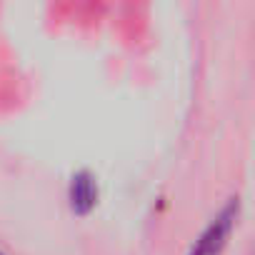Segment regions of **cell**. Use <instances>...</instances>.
<instances>
[{"label": "cell", "instance_id": "1", "mask_svg": "<svg viewBox=\"0 0 255 255\" xmlns=\"http://www.w3.org/2000/svg\"><path fill=\"white\" fill-rule=\"evenodd\" d=\"M238 213H240V200H238V198H230V200L223 205V210H220V213L205 225V230L195 238V243H193V248L188 250V255H218V253L225 248V243H228V238H230V233H233V228H235Z\"/></svg>", "mask_w": 255, "mask_h": 255}, {"label": "cell", "instance_id": "2", "mask_svg": "<svg viewBox=\"0 0 255 255\" xmlns=\"http://www.w3.org/2000/svg\"><path fill=\"white\" fill-rule=\"evenodd\" d=\"M68 200L75 215H88L98 205V180L90 170H78L68 185Z\"/></svg>", "mask_w": 255, "mask_h": 255}, {"label": "cell", "instance_id": "3", "mask_svg": "<svg viewBox=\"0 0 255 255\" xmlns=\"http://www.w3.org/2000/svg\"><path fill=\"white\" fill-rule=\"evenodd\" d=\"M0 255H5V253H3V250H0Z\"/></svg>", "mask_w": 255, "mask_h": 255}]
</instances>
